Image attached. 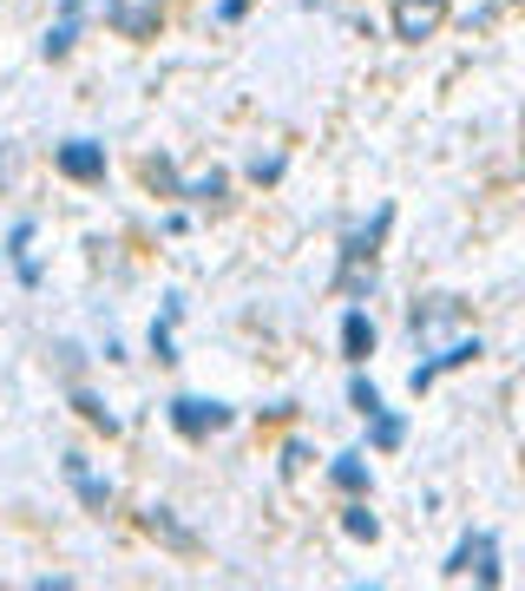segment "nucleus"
<instances>
[{
    "label": "nucleus",
    "mask_w": 525,
    "mask_h": 591,
    "mask_svg": "<svg viewBox=\"0 0 525 591\" xmlns=\"http://www.w3.org/2000/svg\"><path fill=\"white\" fill-rule=\"evenodd\" d=\"M164 414H171V428H178L184 441H211V434H224L230 421H236V408H224V401H204V394H178Z\"/></svg>",
    "instance_id": "f257e3e1"
},
{
    "label": "nucleus",
    "mask_w": 525,
    "mask_h": 591,
    "mask_svg": "<svg viewBox=\"0 0 525 591\" xmlns=\"http://www.w3.org/2000/svg\"><path fill=\"white\" fill-rule=\"evenodd\" d=\"M447 579H479V585L493 591L499 585V539L493 532H466L447 559Z\"/></svg>",
    "instance_id": "f03ea898"
},
{
    "label": "nucleus",
    "mask_w": 525,
    "mask_h": 591,
    "mask_svg": "<svg viewBox=\"0 0 525 591\" xmlns=\"http://www.w3.org/2000/svg\"><path fill=\"white\" fill-rule=\"evenodd\" d=\"M53 171H60V178H73V184H105V146H92V139H67V146H53Z\"/></svg>",
    "instance_id": "7ed1b4c3"
},
{
    "label": "nucleus",
    "mask_w": 525,
    "mask_h": 591,
    "mask_svg": "<svg viewBox=\"0 0 525 591\" xmlns=\"http://www.w3.org/2000/svg\"><path fill=\"white\" fill-rule=\"evenodd\" d=\"M387 223H394V204H375V218L362 223V230H349L342 270H375V250H381V237H387Z\"/></svg>",
    "instance_id": "20e7f679"
},
{
    "label": "nucleus",
    "mask_w": 525,
    "mask_h": 591,
    "mask_svg": "<svg viewBox=\"0 0 525 591\" xmlns=\"http://www.w3.org/2000/svg\"><path fill=\"white\" fill-rule=\"evenodd\" d=\"M447 20V0H394V40H434Z\"/></svg>",
    "instance_id": "39448f33"
},
{
    "label": "nucleus",
    "mask_w": 525,
    "mask_h": 591,
    "mask_svg": "<svg viewBox=\"0 0 525 591\" xmlns=\"http://www.w3.org/2000/svg\"><path fill=\"white\" fill-rule=\"evenodd\" d=\"M466 362H479V335H460V342H447L434 362H421V369L407 374V388H414V394H427V388H434L447 369H466Z\"/></svg>",
    "instance_id": "423d86ee"
},
{
    "label": "nucleus",
    "mask_w": 525,
    "mask_h": 591,
    "mask_svg": "<svg viewBox=\"0 0 525 591\" xmlns=\"http://www.w3.org/2000/svg\"><path fill=\"white\" fill-rule=\"evenodd\" d=\"M342 355H349L355 369L375 355V322H368V309H349V315H342Z\"/></svg>",
    "instance_id": "0eeeda50"
},
{
    "label": "nucleus",
    "mask_w": 525,
    "mask_h": 591,
    "mask_svg": "<svg viewBox=\"0 0 525 591\" xmlns=\"http://www.w3.org/2000/svg\"><path fill=\"white\" fill-rule=\"evenodd\" d=\"M67 480H73V493L92 507V513H105V507H112V487H105V480H99V473H92L79 453H67Z\"/></svg>",
    "instance_id": "6e6552de"
},
{
    "label": "nucleus",
    "mask_w": 525,
    "mask_h": 591,
    "mask_svg": "<svg viewBox=\"0 0 525 591\" xmlns=\"http://www.w3.org/2000/svg\"><path fill=\"white\" fill-rule=\"evenodd\" d=\"M79 13H85L79 0H67V7H60V20H53V27H47V40H40V53H47V60L73 53V40H79Z\"/></svg>",
    "instance_id": "1a4fd4ad"
},
{
    "label": "nucleus",
    "mask_w": 525,
    "mask_h": 591,
    "mask_svg": "<svg viewBox=\"0 0 525 591\" xmlns=\"http://www.w3.org/2000/svg\"><path fill=\"white\" fill-rule=\"evenodd\" d=\"M401 441H407V414L375 408V414H368V447H375V453H394Z\"/></svg>",
    "instance_id": "9d476101"
},
{
    "label": "nucleus",
    "mask_w": 525,
    "mask_h": 591,
    "mask_svg": "<svg viewBox=\"0 0 525 591\" xmlns=\"http://www.w3.org/2000/svg\"><path fill=\"white\" fill-rule=\"evenodd\" d=\"M329 480L355 500V493H368V460H362V453H335V460H329Z\"/></svg>",
    "instance_id": "9b49d317"
},
{
    "label": "nucleus",
    "mask_w": 525,
    "mask_h": 591,
    "mask_svg": "<svg viewBox=\"0 0 525 591\" xmlns=\"http://www.w3.org/2000/svg\"><path fill=\"white\" fill-rule=\"evenodd\" d=\"M27 243H33V223L20 218V223H13V230H7V257H13V270H20V283L33 290V283H40V263L27 257Z\"/></svg>",
    "instance_id": "f8f14e48"
},
{
    "label": "nucleus",
    "mask_w": 525,
    "mask_h": 591,
    "mask_svg": "<svg viewBox=\"0 0 525 591\" xmlns=\"http://www.w3.org/2000/svg\"><path fill=\"white\" fill-rule=\"evenodd\" d=\"M178 315H184V302L171 296V302H164V315L151 322V355H158V362H178V342H171V329H178Z\"/></svg>",
    "instance_id": "ddd939ff"
},
{
    "label": "nucleus",
    "mask_w": 525,
    "mask_h": 591,
    "mask_svg": "<svg viewBox=\"0 0 525 591\" xmlns=\"http://www.w3.org/2000/svg\"><path fill=\"white\" fill-rule=\"evenodd\" d=\"M342 532H349V539H381V519L368 513V500H362V493L342 507Z\"/></svg>",
    "instance_id": "4468645a"
},
{
    "label": "nucleus",
    "mask_w": 525,
    "mask_h": 591,
    "mask_svg": "<svg viewBox=\"0 0 525 591\" xmlns=\"http://www.w3.org/2000/svg\"><path fill=\"white\" fill-rule=\"evenodd\" d=\"M224 171H204V178H184V184H178V198H191V204H211V198H224Z\"/></svg>",
    "instance_id": "2eb2a0df"
},
{
    "label": "nucleus",
    "mask_w": 525,
    "mask_h": 591,
    "mask_svg": "<svg viewBox=\"0 0 525 591\" xmlns=\"http://www.w3.org/2000/svg\"><path fill=\"white\" fill-rule=\"evenodd\" d=\"M349 401H355V414L368 421V414H375V408H381V388H375V381H368V374H362V369H355V374H349Z\"/></svg>",
    "instance_id": "dca6fc26"
},
{
    "label": "nucleus",
    "mask_w": 525,
    "mask_h": 591,
    "mask_svg": "<svg viewBox=\"0 0 525 591\" xmlns=\"http://www.w3.org/2000/svg\"><path fill=\"white\" fill-rule=\"evenodd\" d=\"M145 525H151V532H164V539H171L178 552H191V545H198V539H191V532H184V525L171 519V507H151V519H145Z\"/></svg>",
    "instance_id": "f3484780"
},
{
    "label": "nucleus",
    "mask_w": 525,
    "mask_h": 591,
    "mask_svg": "<svg viewBox=\"0 0 525 591\" xmlns=\"http://www.w3.org/2000/svg\"><path fill=\"white\" fill-rule=\"evenodd\" d=\"M73 408H79V414H85V421H92V428H105V434L119 428V421L105 414V401H99V394H85V388H73Z\"/></svg>",
    "instance_id": "a211bd4d"
},
{
    "label": "nucleus",
    "mask_w": 525,
    "mask_h": 591,
    "mask_svg": "<svg viewBox=\"0 0 525 591\" xmlns=\"http://www.w3.org/2000/svg\"><path fill=\"white\" fill-rule=\"evenodd\" d=\"M250 178H256V184H276V178H283V158H276V151H256V158H250Z\"/></svg>",
    "instance_id": "6ab92c4d"
},
{
    "label": "nucleus",
    "mask_w": 525,
    "mask_h": 591,
    "mask_svg": "<svg viewBox=\"0 0 525 591\" xmlns=\"http://www.w3.org/2000/svg\"><path fill=\"white\" fill-rule=\"evenodd\" d=\"M243 7L250 0H218V20H243Z\"/></svg>",
    "instance_id": "aec40b11"
}]
</instances>
